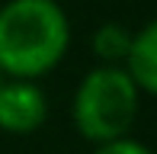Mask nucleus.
I'll return each instance as SVG.
<instances>
[{"mask_svg":"<svg viewBox=\"0 0 157 154\" xmlns=\"http://www.w3.org/2000/svg\"><path fill=\"white\" fill-rule=\"evenodd\" d=\"M90 154H151L144 141H138V138H119V141H106V144H93V151Z\"/></svg>","mask_w":157,"mask_h":154,"instance_id":"423d86ee","label":"nucleus"},{"mask_svg":"<svg viewBox=\"0 0 157 154\" xmlns=\"http://www.w3.org/2000/svg\"><path fill=\"white\" fill-rule=\"evenodd\" d=\"M141 90L122 67L96 64L83 74L71 100V119L80 138L90 144H106L132 135L141 113Z\"/></svg>","mask_w":157,"mask_h":154,"instance_id":"f03ea898","label":"nucleus"},{"mask_svg":"<svg viewBox=\"0 0 157 154\" xmlns=\"http://www.w3.org/2000/svg\"><path fill=\"white\" fill-rule=\"evenodd\" d=\"M0 83H3V77H0Z\"/></svg>","mask_w":157,"mask_h":154,"instance_id":"0eeeda50","label":"nucleus"},{"mask_svg":"<svg viewBox=\"0 0 157 154\" xmlns=\"http://www.w3.org/2000/svg\"><path fill=\"white\" fill-rule=\"evenodd\" d=\"M71 48V19L58 0H6L0 6V77L39 80Z\"/></svg>","mask_w":157,"mask_h":154,"instance_id":"f257e3e1","label":"nucleus"},{"mask_svg":"<svg viewBox=\"0 0 157 154\" xmlns=\"http://www.w3.org/2000/svg\"><path fill=\"white\" fill-rule=\"evenodd\" d=\"M48 119V96L35 80L0 83V129L10 135H32Z\"/></svg>","mask_w":157,"mask_h":154,"instance_id":"7ed1b4c3","label":"nucleus"},{"mask_svg":"<svg viewBox=\"0 0 157 154\" xmlns=\"http://www.w3.org/2000/svg\"><path fill=\"white\" fill-rule=\"evenodd\" d=\"M122 71L132 77L141 96L157 93V23H144L138 32H132V45L122 61Z\"/></svg>","mask_w":157,"mask_h":154,"instance_id":"20e7f679","label":"nucleus"},{"mask_svg":"<svg viewBox=\"0 0 157 154\" xmlns=\"http://www.w3.org/2000/svg\"><path fill=\"white\" fill-rule=\"evenodd\" d=\"M128 45H132V29L116 23V19L99 23L93 29V39H90V48H93L96 61L99 64H116V67H122V61L128 55Z\"/></svg>","mask_w":157,"mask_h":154,"instance_id":"39448f33","label":"nucleus"}]
</instances>
